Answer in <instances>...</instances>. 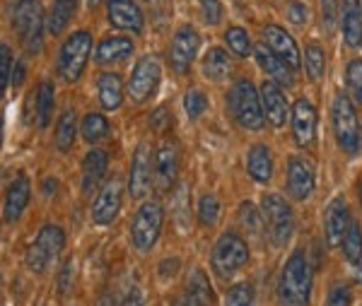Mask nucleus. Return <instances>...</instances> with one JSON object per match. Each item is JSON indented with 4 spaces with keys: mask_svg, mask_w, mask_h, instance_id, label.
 <instances>
[{
    "mask_svg": "<svg viewBox=\"0 0 362 306\" xmlns=\"http://www.w3.org/2000/svg\"><path fill=\"white\" fill-rule=\"evenodd\" d=\"M198 220H201L203 227H215L220 222V203L213 193L203 196L201 203H198Z\"/></svg>",
    "mask_w": 362,
    "mask_h": 306,
    "instance_id": "obj_38",
    "label": "nucleus"
},
{
    "mask_svg": "<svg viewBox=\"0 0 362 306\" xmlns=\"http://www.w3.org/2000/svg\"><path fill=\"white\" fill-rule=\"evenodd\" d=\"M90 54H92V34L75 32L61 46V54H58V78L63 82H78L85 73Z\"/></svg>",
    "mask_w": 362,
    "mask_h": 306,
    "instance_id": "obj_6",
    "label": "nucleus"
},
{
    "mask_svg": "<svg viewBox=\"0 0 362 306\" xmlns=\"http://www.w3.org/2000/svg\"><path fill=\"white\" fill-rule=\"evenodd\" d=\"M293 133L300 147H312L317 140V109L309 99H297L293 109Z\"/></svg>",
    "mask_w": 362,
    "mask_h": 306,
    "instance_id": "obj_15",
    "label": "nucleus"
},
{
    "mask_svg": "<svg viewBox=\"0 0 362 306\" xmlns=\"http://www.w3.org/2000/svg\"><path fill=\"white\" fill-rule=\"evenodd\" d=\"M227 306H254V290L247 282L235 285L227 292Z\"/></svg>",
    "mask_w": 362,
    "mask_h": 306,
    "instance_id": "obj_43",
    "label": "nucleus"
},
{
    "mask_svg": "<svg viewBox=\"0 0 362 306\" xmlns=\"http://www.w3.org/2000/svg\"><path fill=\"white\" fill-rule=\"evenodd\" d=\"M338 8H341V0H321V15H324V25L329 32H334L336 27Z\"/></svg>",
    "mask_w": 362,
    "mask_h": 306,
    "instance_id": "obj_46",
    "label": "nucleus"
},
{
    "mask_svg": "<svg viewBox=\"0 0 362 306\" xmlns=\"http://www.w3.org/2000/svg\"><path fill=\"white\" fill-rule=\"evenodd\" d=\"M63 246H66V232L56 225L42 227V232L37 234L34 244L27 251V268L32 273H46L51 268V263H56V258L61 256Z\"/></svg>",
    "mask_w": 362,
    "mask_h": 306,
    "instance_id": "obj_7",
    "label": "nucleus"
},
{
    "mask_svg": "<svg viewBox=\"0 0 362 306\" xmlns=\"http://www.w3.org/2000/svg\"><path fill=\"white\" fill-rule=\"evenodd\" d=\"M305 68H307V75L312 80H321L326 73V54L324 49L317 44H309L305 49Z\"/></svg>",
    "mask_w": 362,
    "mask_h": 306,
    "instance_id": "obj_34",
    "label": "nucleus"
},
{
    "mask_svg": "<svg viewBox=\"0 0 362 306\" xmlns=\"http://www.w3.org/2000/svg\"><path fill=\"white\" fill-rule=\"evenodd\" d=\"M179 176V155L172 143H165L155 155V179L162 191H169L177 184Z\"/></svg>",
    "mask_w": 362,
    "mask_h": 306,
    "instance_id": "obj_21",
    "label": "nucleus"
},
{
    "mask_svg": "<svg viewBox=\"0 0 362 306\" xmlns=\"http://www.w3.org/2000/svg\"><path fill=\"white\" fill-rule=\"evenodd\" d=\"M10 75H13V51L8 44H0V99L8 90Z\"/></svg>",
    "mask_w": 362,
    "mask_h": 306,
    "instance_id": "obj_42",
    "label": "nucleus"
},
{
    "mask_svg": "<svg viewBox=\"0 0 362 306\" xmlns=\"http://www.w3.org/2000/svg\"><path fill=\"white\" fill-rule=\"evenodd\" d=\"M346 82L350 97L358 104H362V58H353L346 68Z\"/></svg>",
    "mask_w": 362,
    "mask_h": 306,
    "instance_id": "obj_40",
    "label": "nucleus"
},
{
    "mask_svg": "<svg viewBox=\"0 0 362 306\" xmlns=\"http://www.w3.org/2000/svg\"><path fill=\"white\" fill-rule=\"evenodd\" d=\"M314 184H317V176H314L312 162H307L305 157H290L288 162V193L295 200H307L314 193Z\"/></svg>",
    "mask_w": 362,
    "mask_h": 306,
    "instance_id": "obj_14",
    "label": "nucleus"
},
{
    "mask_svg": "<svg viewBox=\"0 0 362 306\" xmlns=\"http://www.w3.org/2000/svg\"><path fill=\"white\" fill-rule=\"evenodd\" d=\"M264 44L268 49L273 51L278 58H283L285 63H288L293 70H300L302 61H300V49H297L295 39L290 37L288 32H285L283 27L278 25H268L264 27Z\"/></svg>",
    "mask_w": 362,
    "mask_h": 306,
    "instance_id": "obj_17",
    "label": "nucleus"
},
{
    "mask_svg": "<svg viewBox=\"0 0 362 306\" xmlns=\"http://www.w3.org/2000/svg\"><path fill=\"white\" fill-rule=\"evenodd\" d=\"M133 54V41L126 37H107L99 41L95 61L102 63V66H109V63H121L126 61L128 56Z\"/></svg>",
    "mask_w": 362,
    "mask_h": 306,
    "instance_id": "obj_25",
    "label": "nucleus"
},
{
    "mask_svg": "<svg viewBox=\"0 0 362 306\" xmlns=\"http://www.w3.org/2000/svg\"><path fill=\"white\" fill-rule=\"evenodd\" d=\"M343 253L350 263H355L362 253V232H360V225L358 222H350L346 237H343Z\"/></svg>",
    "mask_w": 362,
    "mask_h": 306,
    "instance_id": "obj_39",
    "label": "nucleus"
},
{
    "mask_svg": "<svg viewBox=\"0 0 362 306\" xmlns=\"http://www.w3.org/2000/svg\"><path fill=\"white\" fill-rule=\"evenodd\" d=\"M75 135H78V116H75V111H66L56 126V150L58 152L73 150Z\"/></svg>",
    "mask_w": 362,
    "mask_h": 306,
    "instance_id": "obj_31",
    "label": "nucleus"
},
{
    "mask_svg": "<svg viewBox=\"0 0 362 306\" xmlns=\"http://www.w3.org/2000/svg\"><path fill=\"white\" fill-rule=\"evenodd\" d=\"M360 203H362V184H360Z\"/></svg>",
    "mask_w": 362,
    "mask_h": 306,
    "instance_id": "obj_57",
    "label": "nucleus"
},
{
    "mask_svg": "<svg viewBox=\"0 0 362 306\" xmlns=\"http://www.w3.org/2000/svg\"><path fill=\"white\" fill-rule=\"evenodd\" d=\"M97 92H99V102L107 111H114L121 107L124 102V82H121L119 73H102L97 82Z\"/></svg>",
    "mask_w": 362,
    "mask_h": 306,
    "instance_id": "obj_27",
    "label": "nucleus"
},
{
    "mask_svg": "<svg viewBox=\"0 0 362 306\" xmlns=\"http://www.w3.org/2000/svg\"><path fill=\"white\" fill-rule=\"evenodd\" d=\"M249 176L256 184H268L273 179V157L266 145H254L247 155Z\"/></svg>",
    "mask_w": 362,
    "mask_h": 306,
    "instance_id": "obj_26",
    "label": "nucleus"
},
{
    "mask_svg": "<svg viewBox=\"0 0 362 306\" xmlns=\"http://www.w3.org/2000/svg\"><path fill=\"white\" fill-rule=\"evenodd\" d=\"M201 15L206 25H218L223 20V3L220 0H201Z\"/></svg>",
    "mask_w": 362,
    "mask_h": 306,
    "instance_id": "obj_44",
    "label": "nucleus"
},
{
    "mask_svg": "<svg viewBox=\"0 0 362 306\" xmlns=\"http://www.w3.org/2000/svg\"><path fill=\"white\" fill-rule=\"evenodd\" d=\"M239 225L247 229V234H251V237H259L261 229H264V215L251 203H242L239 205Z\"/></svg>",
    "mask_w": 362,
    "mask_h": 306,
    "instance_id": "obj_36",
    "label": "nucleus"
},
{
    "mask_svg": "<svg viewBox=\"0 0 362 306\" xmlns=\"http://www.w3.org/2000/svg\"><path fill=\"white\" fill-rule=\"evenodd\" d=\"M331 116H334V133H336V140H338V145H341V150L348 152V155H358L362 131H360L358 111H355L348 94H338L334 99Z\"/></svg>",
    "mask_w": 362,
    "mask_h": 306,
    "instance_id": "obj_5",
    "label": "nucleus"
},
{
    "mask_svg": "<svg viewBox=\"0 0 362 306\" xmlns=\"http://www.w3.org/2000/svg\"><path fill=\"white\" fill-rule=\"evenodd\" d=\"M56 107V87L51 80H44L37 90V123L39 128H49Z\"/></svg>",
    "mask_w": 362,
    "mask_h": 306,
    "instance_id": "obj_30",
    "label": "nucleus"
},
{
    "mask_svg": "<svg viewBox=\"0 0 362 306\" xmlns=\"http://www.w3.org/2000/svg\"><path fill=\"white\" fill-rule=\"evenodd\" d=\"M225 41L232 49V54L239 58H247L251 54V37L247 34V29L242 27H230L225 32Z\"/></svg>",
    "mask_w": 362,
    "mask_h": 306,
    "instance_id": "obj_35",
    "label": "nucleus"
},
{
    "mask_svg": "<svg viewBox=\"0 0 362 306\" xmlns=\"http://www.w3.org/2000/svg\"><path fill=\"white\" fill-rule=\"evenodd\" d=\"M75 13H78V0H56L49 17H46V29L51 37H61Z\"/></svg>",
    "mask_w": 362,
    "mask_h": 306,
    "instance_id": "obj_28",
    "label": "nucleus"
},
{
    "mask_svg": "<svg viewBox=\"0 0 362 306\" xmlns=\"http://www.w3.org/2000/svg\"><path fill=\"white\" fill-rule=\"evenodd\" d=\"M44 27V5L39 0H20L13 15V29L20 37L22 46L27 49V54H39L42 51Z\"/></svg>",
    "mask_w": 362,
    "mask_h": 306,
    "instance_id": "obj_3",
    "label": "nucleus"
},
{
    "mask_svg": "<svg viewBox=\"0 0 362 306\" xmlns=\"http://www.w3.org/2000/svg\"><path fill=\"white\" fill-rule=\"evenodd\" d=\"M87 3H90V5H99L102 0H87Z\"/></svg>",
    "mask_w": 362,
    "mask_h": 306,
    "instance_id": "obj_56",
    "label": "nucleus"
},
{
    "mask_svg": "<svg viewBox=\"0 0 362 306\" xmlns=\"http://www.w3.org/2000/svg\"><path fill=\"white\" fill-rule=\"evenodd\" d=\"M121 200H124L121 181L119 179L109 181V184L97 193V200H95V205H92V220H95V225H102V227L112 225L121 210Z\"/></svg>",
    "mask_w": 362,
    "mask_h": 306,
    "instance_id": "obj_13",
    "label": "nucleus"
},
{
    "mask_svg": "<svg viewBox=\"0 0 362 306\" xmlns=\"http://www.w3.org/2000/svg\"><path fill=\"white\" fill-rule=\"evenodd\" d=\"M343 39L350 49L362 44V5L360 0H343Z\"/></svg>",
    "mask_w": 362,
    "mask_h": 306,
    "instance_id": "obj_24",
    "label": "nucleus"
},
{
    "mask_svg": "<svg viewBox=\"0 0 362 306\" xmlns=\"http://www.w3.org/2000/svg\"><path fill=\"white\" fill-rule=\"evenodd\" d=\"M288 20L293 22V25H305V22L309 20V10L302 3L293 0V3L288 5Z\"/></svg>",
    "mask_w": 362,
    "mask_h": 306,
    "instance_id": "obj_48",
    "label": "nucleus"
},
{
    "mask_svg": "<svg viewBox=\"0 0 362 306\" xmlns=\"http://www.w3.org/2000/svg\"><path fill=\"white\" fill-rule=\"evenodd\" d=\"M121 306H143V294H140L138 290H131L126 294V299Z\"/></svg>",
    "mask_w": 362,
    "mask_h": 306,
    "instance_id": "obj_51",
    "label": "nucleus"
},
{
    "mask_svg": "<svg viewBox=\"0 0 362 306\" xmlns=\"http://www.w3.org/2000/svg\"><path fill=\"white\" fill-rule=\"evenodd\" d=\"M350 210H348V203L343 198H336L329 203L326 208V217H324V229H326V241L329 246H341L343 244V237H346L348 227H350Z\"/></svg>",
    "mask_w": 362,
    "mask_h": 306,
    "instance_id": "obj_19",
    "label": "nucleus"
},
{
    "mask_svg": "<svg viewBox=\"0 0 362 306\" xmlns=\"http://www.w3.org/2000/svg\"><path fill=\"white\" fill-rule=\"evenodd\" d=\"M256 61H259V66L266 70L268 78L273 82H278V85H293L295 82V70L290 68L283 58H278L273 54L271 49H266V44L256 49Z\"/></svg>",
    "mask_w": 362,
    "mask_h": 306,
    "instance_id": "obj_23",
    "label": "nucleus"
},
{
    "mask_svg": "<svg viewBox=\"0 0 362 306\" xmlns=\"http://www.w3.org/2000/svg\"><path fill=\"white\" fill-rule=\"evenodd\" d=\"M174 217L179 220V227L186 229L191 225V193L186 186H179V191L174 193Z\"/></svg>",
    "mask_w": 362,
    "mask_h": 306,
    "instance_id": "obj_37",
    "label": "nucleus"
},
{
    "mask_svg": "<svg viewBox=\"0 0 362 306\" xmlns=\"http://www.w3.org/2000/svg\"><path fill=\"white\" fill-rule=\"evenodd\" d=\"M309 297H312V266L307 261V253L297 249L280 273L278 302L280 306H309Z\"/></svg>",
    "mask_w": 362,
    "mask_h": 306,
    "instance_id": "obj_1",
    "label": "nucleus"
},
{
    "mask_svg": "<svg viewBox=\"0 0 362 306\" xmlns=\"http://www.w3.org/2000/svg\"><path fill=\"white\" fill-rule=\"evenodd\" d=\"M261 215H264V225L268 229L273 246H285L295 232V217L293 208L280 198L278 193H266L261 198Z\"/></svg>",
    "mask_w": 362,
    "mask_h": 306,
    "instance_id": "obj_4",
    "label": "nucleus"
},
{
    "mask_svg": "<svg viewBox=\"0 0 362 306\" xmlns=\"http://www.w3.org/2000/svg\"><path fill=\"white\" fill-rule=\"evenodd\" d=\"M184 109H186V114H189V119H201L203 111L208 109L206 94L198 92V90L186 92V97H184Z\"/></svg>",
    "mask_w": 362,
    "mask_h": 306,
    "instance_id": "obj_41",
    "label": "nucleus"
},
{
    "mask_svg": "<svg viewBox=\"0 0 362 306\" xmlns=\"http://www.w3.org/2000/svg\"><path fill=\"white\" fill-rule=\"evenodd\" d=\"M186 294H191L194 299H198V302H203V304H208V306L215 302L213 287H210L206 273H203V270H198V268L194 270V273H191L189 282H186Z\"/></svg>",
    "mask_w": 362,
    "mask_h": 306,
    "instance_id": "obj_32",
    "label": "nucleus"
},
{
    "mask_svg": "<svg viewBox=\"0 0 362 306\" xmlns=\"http://www.w3.org/2000/svg\"><path fill=\"white\" fill-rule=\"evenodd\" d=\"M107 15L109 22L116 29H124V32H133V34H140L145 29L143 10L138 8L136 0H112Z\"/></svg>",
    "mask_w": 362,
    "mask_h": 306,
    "instance_id": "obj_18",
    "label": "nucleus"
},
{
    "mask_svg": "<svg viewBox=\"0 0 362 306\" xmlns=\"http://www.w3.org/2000/svg\"><path fill=\"white\" fill-rule=\"evenodd\" d=\"M249 261V246L237 232H227L218 239L213 249V270L218 278H232L239 268H244Z\"/></svg>",
    "mask_w": 362,
    "mask_h": 306,
    "instance_id": "obj_8",
    "label": "nucleus"
},
{
    "mask_svg": "<svg viewBox=\"0 0 362 306\" xmlns=\"http://www.w3.org/2000/svg\"><path fill=\"white\" fill-rule=\"evenodd\" d=\"M174 306H208V304H203V302H198V299H194L191 294H186V297H181L177 304Z\"/></svg>",
    "mask_w": 362,
    "mask_h": 306,
    "instance_id": "obj_53",
    "label": "nucleus"
},
{
    "mask_svg": "<svg viewBox=\"0 0 362 306\" xmlns=\"http://www.w3.org/2000/svg\"><path fill=\"white\" fill-rule=\"evenodd\" d=\"M145 5H150V10L157 15H165L169 8V0H145Z\"/></svg>",
    "mask_w": 362,
    "mask_h": 306,
    "instance_id": "obj_52",
    "label": "nucleus"
},
{
    "mask_svg": "<svg viewBox=\"0 0 362 306\" xmlns=\"http://www.w3.org/2000/svg\"><path fill=\"white\" fill-rule=\"evenodd\" d=\"M162 80V66L155 56H143L133 68L131 82H128V94L136 104L148 102L155 94L157 85Z\"/></svg>",
    "mask_w": 362,
    "mask_h": 306,
    "instance_id": "obj_10",
    "label": "nucleus"
},
{
    "mask_svg": "<svg viewBox=\"0 0 362 306\" xmlns=\"http://www.w3.org/2000/svg\"><path fill=\"white\" fill-rule=\"evenodd\" d=\"M109 167V157L104 150H90L87 157L83 160V193L87 198L97 191V186L104 181V174H107Z\"/></svg>",
    "mask_w": 362,
    "mask_h": 306,
    "instance_id": "obj_22",
    "label": "nucleus"
},
{
    "mask_svg": "<svg viewBox=\"0 0 362 306\" xmlns=\"http://www.w3.org/2000/svg\"><path fill=\"white\" fill-rule=\"evenodd\" d=\"M198 49H201V37L194 27H181L172 39V51H169V61H172V68L177 70L179 75L189 73V68L194 66Z\"/></svg>",
    "mask_w": 362,
    "mask_h": 306,
    "instance_id": "obj_11",
    "label": "nucleus"
},
{
    "mask_svg": "<svg viewBox=\"0 0 362 306\" xmlns=\"http://www.w3.org/2000/svg\"><path fill=\"white\" fill-rule=\"evenodd\" d=\"M56 188H58V184H56L54 179H46V181H44V196H54Z\"/></svg>",
    "mask_w": 362,
    "mask_h": 306,
    "instance_id": "obj_54",
    "label": "nucleus"
},
{
    "mask_svg": "<svg viewBox=\"0 0 362 306\" xmlns=\"http://www.w3.org/2000/svg\"><path fill=\"white\" fill-rule=\"evenodd\" d=\"M22 78H25V61H17L15 63V73L10 75V82H13V87H20Z\"/></svg>",
    "mask_w": 362,
    "mask_h": 306,
    "instance_id": "obj_50",
    "label": "nucleus"
},
{
    "mask_svg": "<svg viewBox=\"0 0 362 306\" xmlns=\"http://www.w3.org/2000/svg\"><path fill=\"white\" fill-rule=\"evenodd\" d=\"M169 111L167 109H157L153 114V128L155 131H165V123H169Z\"/></svg>",
    "mask_w": 362,
    "mask_h": 306,
    "instance_id": "obj_49",
    "label": "nucleus"
},
{
    "mask_svg": "<svg viewBox=\"0 0 362 306\" xmlns=\"http://www.w3.org/2000/svg\"><path fill=\"white\" fill-rule=\"evenodd\" d=\"M227 107L230 114L239 126L247 131H261L266 121L264 104H261V94L256 92V87L249 80L235 82V87L227 94Z\"/></svg>",
    "mask_w": 362,
    "mask_h": 306,
    "instance_id": "obj_2",
    "label": "nucleus"
},
{
    "mask_svg": "<svg viewBox=\"0 0 362 306\" xmlns=\"http://www.w3.org/2000/svg\"><path fill=\"white\" fill-rule=\"evenodd\" d=\"M29 198H32V184H29V179L25 174H20L13 184H10L8 193H5L3 220L5 222L20 220V215L25 213V208L29 205Z\"/></svg>",
    "mask_w": 362,
    "mask_h": 306,
    "instance_id": "obj_20",
    "label": "nucleus"
},
{
    "mask_svg": "<svg viewBox=\"0 0 362 306\" xmlns=\"http://www.w3.org/2000/svg\"><path fill=\"white\" fill-rule=\"evenodd\" d=\"M162 222H165V210L157 200H148V203L140 205V210L136 213V220H133L131 227V239L133 246L145 253L155 246L157 237L162 232Z\"/></svg>",
    "mask_w": 362,
    "mask_h": 306,
    "instance_id": "obj_9",
    "label": "nucleus"
},
{
    "mask_svg": "<svg viewBox=\"0 0 362 306\" xmlns=\"http://www.w3.org/2000/svg\"><path fill=\"white\" fill-rule=\"evenodd\" d=\"M353 297H350V287L346 285H336L334 290L329 292V302L326 306H350Z\"/></svg>",
    "mask_w": 362,
    "mask_h": 306,
    "instance_id": "obj_47",
    "label": "nucleus"
},
{
    "mask_svg": "<svg viewBox=\"0 0 362 306\" xmlns=\"http://www.w3.org/2000/svg\"><path fill=\"white\" fill-rule=\"evenodd\" d=\"M261 104H264V114L271 121V126L283 128L290 119V107H288V97L280 90L278 82L266 80L261 85Z\"/></svg>",
    "mask_w": 362,
    "mask_h": 306,
    "instance_id": "obj_16",
    "label": "nucleus"
},
{
    "mask_svg": "<svg viewBox=\"0 0 362 306\" xmlns=\"http://www.w3.org/2000/svg\"><path fill=\"white\" fill-rule=\"evenodd\" d=\"M73 278H75V263L73 261L63 263L61 273H58V294H61V297H66V294L73 290Z\"/></svg>",
    "mask_w": 362,
    "mask_h": 306,
    "instance_id": "obj_45",
    "label": "nucleus"
},
{
    "mask_svg": "<svg viewBox=\"0 0 362 306\" xmlns=\"http://www.w3.org/2000/svg\"><path fill=\"white\" fill-rule=\"evenodd\" d=\"M80 133L87 143H99L109 135V121L102 114H87L83 126H80Z\"/></svg>",
    "mask_w": 362,
    "mask_h": 306,
    "instance_id": "obj_33",
    "label": "nucleus"
},
{
    "mask_svg": "<svg viewBox=\"0 0 362 306\" xmlns=\"http://www.w3.org/2000/svg\"><path fill=\"white\" fill-rule=\"evenodd\" d=\"M232 73V58L225 49H210L203 58V75L213 82H223Z\"/></svg>",
    "mask_w": 362,
    "mask_h": 306,
    "instance_id": "obj_29",
    "label": "nucleus"
},
{
    "mask_svg": "<svg viewBox=\"0 0 362 306\" xmlns=\"http://www.w3.org/2000/svg\"><path fill=\"white\" fill-rule=\"evenodd\" d=\"M355 278L362 280V253H360V258L355 261Z\"/></svg>",
    "mask_w": 362,
    "mask_h": 306,
    "instance_id": "obj_55",
    "label": "nucleus"
},
{
    "mask_svg": "<svg viewBox=\"0 0 362 306\" xmlns=\"http://www.w3.org/2000/svg\"><path fill=\"white\" fill-rule=\"evenodd\" d=\"M153 174H155V157H153V147L150 143H140L133 157V169H131V179H128V191L133 198H145L153 184Z\"/></svg>",
    "mask_w": 362,
    "mask_h": 306,
    "instance_id": "obj_12",
    "label": "nucleus"
}]
</instances>
